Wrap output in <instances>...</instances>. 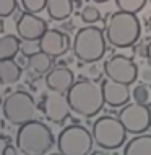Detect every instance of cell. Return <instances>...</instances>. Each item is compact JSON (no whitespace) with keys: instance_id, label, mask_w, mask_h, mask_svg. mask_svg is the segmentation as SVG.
<instances>
[{"instance_id":"obj_33","label":"cell","mask_w":151,"mask_h":155,"mask_svg":"<svg viewBox=\"0 0 151 155\" xmlns=\"http://www.w3.org/2000/svg\"><path fill=\"white\" fill-rule=\"evenodd\" d=\"M149 113H151V106H149Z\"/></svg>"},{"instance_id":"obj_25","label":"cell","mask_w":151,"mask_h":155,"mask_svg":"<svg viewBox=\"0 0 151 155\" xmlns=\"http://www.w3.org/2000/svg\"><path fill=\"white\" fill-rule=\"evenodd\" d=\"M41 51V44H39V39L37 41H24V43L21 44V52H23V56H33V54H36V52H39Z\"/></svg>"},{"instance_id":"obj_21","label":"cell","mask_w":151,"mask_h":155,"mask_svg":"<svg viewBox=\"0 0 151 155\" xmlns=\"http://www.w3.org/2000/svg\"><path fill=\"white\" fill-rule=\"evenodd\" d=\"M101 20V12L94 5H86L81 10V21L86 25H94Z\"/></svg>"},{"instance_id":"obj_27","label":"cell","mask_w":151,"mask_h":155,"mask_svg":"<svg viewBox=\"0 0 151 155\" xmlns=\"http://www.w3.org/2000/svg\"><path fill=\"white\" fill-rule=\"evenodd\" d=\"M2 155H18V147H13V144H5Z\"/></svg>"},{"instance_id":"obj_4","label":"cell","mask_w":151,"mask_h":155,"mask_svg":"<svg viewBox=\"0 0 151 155\" xmlns=\"http://www.w3.org/2000/svg\"><path fill=\"white\" fill-rule=\"evenodd\" d=\"M107 38H104V33L101 28L88 25L77 31L73 38V54L78 61L86 64H94L106 54L107 49Z\"/></svg>"},{"instance_id":"obj_26","label":"cell","mask_w":151,"mask_h":155,"mask_svg":"<svg viewBox=\"0 0 151 155\" xmlns=\"http://www.w3.org/2000/svg\"><path fill=\"white\" fill-rule=\"evenodd\" d=\"M138 77H140L143 85H151V65L138 69Z\"/></svg>"},{"instance_id":"obj_10","label":"cell","mask_w":151,"mask_h":155,"mask_svg":"<svg viewBox=\"0 0 151 155\" xmlns=\"http://www.w3.org/2000/svg\"><path fill=\"white\" fill-rule=\"evenodd\" d=\"M41 110L44 111V116L54 124H62L70 116L72 106H70L67 93H58V91H50L44 96Z\"/></svg>"},{"instance_id":"obj_14","label":"cell","mask_w":151,"mask_h":155,"mask_svg":"<svg viewBox=\"0 0 151 155\" xmlns=\"http://www.w3.org/2000/svg\"><path fill=\"white\" fill-rule=\"evenodd\" d=\"M102 93H104V100H106V104L112 108H119V106H125L130 101V88L127 83H120L115 80H111V78H106L102 80Z\"/></svg>"},{"instance_id":"obj_5","label":"cell","mask_w":151,"mask_h":155,"mask_svg":"<svg viewBox=\"0 0 151 155\" xmlns=\"http://www.w3.org/2000/svg\"><path fill=\"white\" fill-rule=\"evenodd\" d=\"M3 116L10 124L23 126L34 119L36 116V103L33 95H29L24 90L11 91L5 96L2 104Z\"/></svg>"},{"instance_id":"obj_11","label":"cell","mask_w":151,"mask_h":155,"mask_svg":"<svg viewBox=\"0 0 151 155\" xmlns=\"http://www.w3.org/2000/svg\"><path fill=\"white\" fill-rule=\"evenodd\" d=\"M47 30V23L41 16H37L36 13H29V12H24L16 21V33L23 41L41 39Z\"/></svg>"},{"instance_id":"obj_2","label":"cell","mask_w":151,"mask_h":155,"mask_svg":"<svg viewBox=\"0 0 151 155\" xmlns=\"http://www.w3.org/2000/svg\"><path fill=\"white\" fill-rule=\"evenodd\" d=\"M54 142L50 127L37 119L20 126L16 132V147L23 155H46L54 147Z\"/></svg>"},{"instance_id":"obj_12","label":"cell","mask_w":151,"mask_h":155,"mask_svg":"<svg viewBox=\"0 0 151 155\" xmlns=\"http://www.w3.org/2000/svg\"><path fill=\"white\" fill-rule=\"evenodd\" d=\"M41 51L50 56L52 59L62 57L68 52L70 49V38L60 30H47L44 36L39 39Z\"/></svg>"},{"instance_id":"obj_32","label":"cell","mask_w":151,"mask_h":155,"mask_svg":"<svg viewBox=\"0 0 151 155\" xmlns=\"http://www.w3.org/2000/svg\"><path fill=\"white\" fill-rule=\"evenodd\" d=\"M49 155H62L60 152H52V153H49Z\"/></svg>"},{"instance_id":"obj_20","label":"cell","mask_w":151,"mask_h":155,"mask_svg":"<svg viewBox=\"0 0 151 155\" xmlns=\"http://www.w3.org/2000/svg\"><path fill=\"white\" fill-rule=\"evenodd\" d=\"M115 5L119 10L128 12V13H138L146 5V0H115Z\"/></svg>"},{"instance_id":"obj_1","label":"cell","mask_w":151,"mask_h":155,"mask_svg":"<svg viewBox=\"0 0 151 155\" xmlns=\"http://www.w3.org/2000/svg\"><path fill=\"white\" fill-rule=\"evenodd\" d=\"M67 96H68L72 111L83 116V118L96 116L106 103L102 85L96 83L91 78H81V80L75 82Z\"/></svg>"},{"instance_id":"obj_13","label":"cell","mask_w":151,"mask_h":155,"mask_svg":"<svg viewBox=\"0 0 151 155\" xmlns=\"http://www.w3.org/2000/svg\"><path fill=\"white\" fill-rule=\"evenodd\" d=\"M75 83V75L67 65H55L46 75V87L49 91L68 93Z\"/></svg>"},{"instance_id":"obj_22","label":"cell","mask_w":151,"mask_h":155,"mask_svg":"<svg viewBox=\"0 0 151 155\" xmlns=\"http://www.w3.org/2000/svg\"><path fill=\"white\" fill-rule=\"evenodd\" d=\"M49 0H21V5L24 8V12L29 13H41L44 8H47Z\"/></svg>"},{"instance_id":"obj_3","label":"cell","mask_w":151,"mask_h":155,"mask_svg":"<svg viewBox=\"0 0 151 155\" xmlns=\"http://www.w3.org/2000/svg\"><path fill=\"white\" fill-rule=\"evenodd\" d=\"M141 25L135 13L128 12H115L109 16L106 26V38L107 43L114 48H130L140 39Z\"/></svg>"},{"instance_id":"obj_9","label":"cell","mask_w":151,"mask_h":155,"mask_svg":"<svg viewBox=\"0 0 151 155\" xmlns=\"http://www.w3.org/2000/svg\"><path fill=\"white\" fill-rule=\"evenodd\" d=\"M104 74L111 80L132 85L138 77V67L130 57L115 54L104 62Z\"/></svg>"},{"instance_id":"obj_6","label":"cell","mask_w":151,"mask_h":155,"mask_svg":"<svg viewBox=\"0 0 151 155\" xmlns=\"http://www.w3.org/2000/svg\"><path fill=\"white\" fill-rule=\"evenodd\" d=\"M94 144L104 150H115L122 147L127 139V129L119 118L101 116L93 124Z\"/></svg>"},{"instance_id":"obj_24","label":"cell","mask_w":151,"mask_h":155,"mask_svg":"<svg viewBox=\"0 0 151 155\" xmlns=\"http://www.w3.org/2000/svg\"><path fill=\"white\" fill-rule=\"evenodd\" d=\"M16 7H18L16 0H0V16L2 18L10 16L16 10Z\"/></svg>"},{"instance_id":"obj_30","label":"cell","mask_w":151,"mask_h":155,"mask_svg":"<svg viewBox=\"0 0 151 155\" xmlns=\"http://www.w3.org/2000/svg\"><path fill=\"white\" fill-rule=\"evenodd\" d=\"M91 155H107L106 152H102V150H96V152H93Z\"/></svg>"},{"instance_id":"obj_18","label":"cell","mask_w":151,"mask_h":155,"mask_svg":"<svg viewBox=\"0 0 151 155\" xmlns=\"http://www.w3.org/2000/svg\"><path fill=\"white\" fill-rule=\"evenodd\" d=\"M73 12V2L72 0H49L47 2V13L52 20L62 21L67 20Z\"/></svg>"},{"instance_id":"obj_23","label":"cell","mask_w":151,"mask_h":155,"mask_svg":"<svg viewBox=\"0 0 151 155\" xmlns=\"http://www.w3.org/2000/svg\"><path fill=\"white\" fill-rule=\"evenodd\" d=\"M132 98L135 100V103H140V104H146L149 100V90H148V85H138L133 88L132 91Z\"/></svg>"},{"instance_id":"obj_8","label":"cell","mask_w":151,"mask_h":155,"mask_svg":"<svg viewBox=\"0 0 151 155\" xmlns=\"http://www.w3.org/2000/svg\"><path fill=\"white\" fill-rule=\"evenodd\" d=\"M119 119L122 121L127 132L130 134H143L151 126V113L146 104L130 103L120 110Z\"/></svg>"},{"instance_id":"obj_17","label":"cell","mask_w":151,"mask_h":155,"mask_svg":"<svg viewBox=\"0 0 151 155\" xmlns=\"http://www.w3.org/2000/svg\"><path fill=\"white\" fill-rule=\"evenodd\" d=\"M28 69L31 70L36 77H41V75H47L52 69V57L47 56L46 52L39 51L36 54L28 57Z\"/></svg>"},{"instance_id":"obj_31","label":"cell","mask_w":151,"mask_h":155,"mask_svg":"<svg viewBox=\"0 0 151 155\" xmlns=\"http://www.w3.org/2000/svg\"><path fill=\"white\" fill-rule=\"evenodd\" d=\"M90 2H94V3H104V2H109V0H90Z\"/></svg>"},{"instance_id":"obj_28","label":"cell","mask_w":151,"mask_h":155,"mask_svg":"<svg viewBox=\"0 0 151 155\" xmlns=\"http://www.w3.org/2000/svg\"><path fill=\"white\" fill-rule=\"evenodd\" d=\"M88 74L93 75V77H91V80H94V78H99V69H98V67H90Z\"/></svg>"},{"instance_id":"obj_29","label":"cell","mask_w":151,"mask_h":155,"mask_svg":"<svg viewBox=\"0 0 151 155\" xmlns=\"http://www.w3.org/2000/svg\"><path fill=\"white\" fill-rule=\"evenodd\" d=\"M146 59H148V64L151 65V41L148 43V57H146Z\"/></svg>"},{"instance_id":"obj_7","label":"cell","mask_w":151,"mask_h":155,"mask_svg":"<svg viewBox=\"0 0 151 155\" xmlns=\"http://www.w3.org/2000/svg\"><path fill=\"white\" fill-rule=\"evenodd\" d=\"M93 144V132L80 124H72L62 129L57 139V147L62 155H90Z\"/></svg>"},{"instance_id":"obj_15","label":"cell","mask_w":151,"mask_h":155,"mask_svg":"<svg viewBox=\"0 0 151 155\" xmlns=\"http://www.w3.org/2000/svg\"><path fill=\"white\" fill-rule=\"evenodd\" d=\"M124 155H151V134H138L127 142Z\"/></svg>"},{"instance_id":"obj_16","label":"cell","mask_w":151,"mask_h":155,"mask_svg":"<svg viewBox=\"0 0 151 155\" xmlns=\"http://www.w3.org/2000/svg\"><path fill=\"white\" fill-rule=\"evenodd\" d=\"M21 77V65L15 59H0V80L3 85H13Z\"/></svg>"},{"instance_id":"obj_19","label":"cell","mask_w":151,"mask_h":155,"mask_svg":"<svg viewBox=\"0 0 151 155\" xmlns=\"http://www.w3.org/2000/svg\"><path fill=\"white\" fill-rule=\"evenodd\" d=\"M21 51V43L15 35H3L0 38V59H15Z\"/></svg>"}]
</instances>
